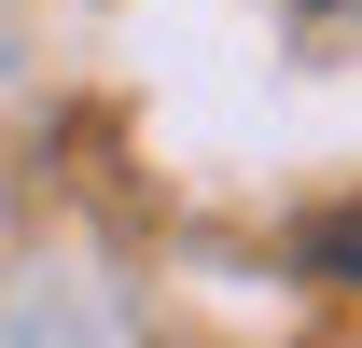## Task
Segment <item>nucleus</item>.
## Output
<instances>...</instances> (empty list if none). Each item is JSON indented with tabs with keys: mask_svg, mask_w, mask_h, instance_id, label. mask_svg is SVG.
Instances as JSON below:
<instances>
[{
	"mask_svg": "<svg viewBox=\"0 0 362 348\" xmlns=\"http://www.w3.org/2000/svg\"><path fill=\"white\" fill-rule=\"evenodd\" d=\"M307 279L362 293V209H320V223H307Z\"/></svg>",
	"mask_w": 362,
	"mask_h": 348,
	"instance_id": "1",
	"label": "nucleus"
}]
</instances>
